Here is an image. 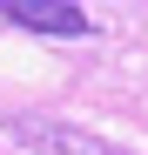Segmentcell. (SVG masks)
<instances>
[{"label": "cell", "instance_id": "6da1fadb", "mask_svg": "<svg viewBox=\"0 0 148 155\" xmlns=\"http://www.w3.org/2000/svg\"><path fill=\"white\" fill-rule=\"evenodd\" d=\"M0 20H7V27H27V34H61V41L94 34V20L74 7V0H0Z\"/></svg>", "mask_w": 148, "mask_h": 155}, {"label": "cell", "instance_id": "7a4b0ae2", "mask_svg": "<svg viewBox=\"0 0 148 155\" xmlns=\"http://www.w3.org/2000/svg\"><path fill=\"white\" fill-rule=\"evenodd\" d=\"M14 142H27V148H47V155H128V148H108L101 135H81V128H67V121H40V115H14V121H0Z\"/></svg>", "mask_w": 148, "mask_h": 155}]
</instances>
